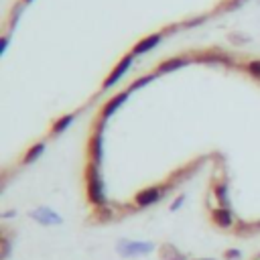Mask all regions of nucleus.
<instances>
[{"mask_svg": "<svg viewBox=\"0 0 260 260\" xmlns=\"http://www.w3.org/2000/svg\"><path fill=\"white\" fill-rule=\"evenodd\" d=\"M85 189H88V199L96 207L106 205V189H104V179L100 175V165L90 163L85 167Z\"/></svg>", "mask_w": 260, "mask_h": 260, "instance_id": "f257e3e1", "label": "nucleus"}, {"mask_svg": "<svg viewBox=\"0 0 260 260\" xmlns=\"http://www.w3.org/2000/svg\"><path fill=\"white\" fill-rule=\"evenodd\" d=\"M173 185H175L173 181H167V183H159V185H152V187L140 189V191L134 195L136 207H150V205H154V203H159L161 197H165L167 191H169Z\"/></svg>", "mask_w": 260, "mask_h": 260, "instance_id": "f03ea898", "label": "nucleus"}, {"mask_svg": "<svg viewBox=\"0 0 260 260\" xmlns=\"http://www.w3.org/2000/svg\"><path fill=\"white\" fill-rule=\"evenodd\" d=\"M154 250L152 242H134V240H122L118 242V254L124 258H134V256H142Z\"/></svg>", "mask_w": 260, "mask_h": 260, "instance_id": "7ed1b4c3", "label": "nucleus"}, {"mask_svg": "<svg viewBox=\"0 0 260 260\" xmlns=\"http://www.w3.org/2000/svg\"><path fill=\"white\" fill-rule=\"evenodd\" d=\"M132 63H134V55L132 53H128V55H124L118 63H116V67L110 71V75L104 79V83H102V92H106V90H110L114 83H118L120 79H122V75H126V71L132 67Z\"/></svg>", "mask_w": 260, "mask_h": 260, "instance_id": "20e7f679", "label": "nucleus"}, {"mask_svg": "<svg viewBox=\"0 0 260 260\" xmlns=\"http://www.w3.org/2000/svg\"><path fill=\"white\" fill-rule=\"evenodd\" d=\"M29 216L41 226H61L63 224V218L55 210H51V207H37V210L29 212Z\"/></svg>", "mask_w": 260, "mask_h": 260, "instance_id": "39448f33", "label": "nucleus"}, {"mask_svg": "<svg viewBox=\"0 0 260 260\" xmlns=\"http://www.w3.org/2000/svg\"><path fill=\"white\" fill-rule=\"evenodd\" d=\"M161 39H163V33H152V35L140 39V41L132 47L130 53H132L134 57H136V55H144V53H148V51H152L154 47H157V45L161 43Z\"/></svg>", "mask_w": 260, "mask_h": 260, "instance_id": "423d86ee", "label": "nucleus"}, {"mask_svg": "<svg viewBox=\"0 0 260 260\" xmlns=\"http://www.w3.org/2000/svg\"><path fill=\"white\" fill-rule=\"evenodd\" d=\"M128 96H130V90L120 92V94H116L114 98H110L106 106L102 108V120H108V118H110L114 112H118V110H120V106H124V104H126Z\"/></svg>", "mask_w": 260, "mask_h": 260, "instance_id": "0eeeda50", "label": "nucleus"}, {"mask_svg": "<svg viewBox=\"0 0 260 260\" xmlns=\"http://www.w3.org/2000/svg\"><path fill=\"white\" fill-rule=\"evenodd\" d=\"M102 132H104V124L100 126V130L90 140V159L96 165H100L102 163V157H104V134Z\"/></svg>", "mask_w": 260, "mask_h": 260, "instance_id": "6e6552de", "label": "nucleus"}, {"mask_svg": "<svg viewBox=\"0 0 260 260\" xmlns=\"http://www.w3.org/2000/svg\"><path fill=\"white\" fill-rule=\"evenodd\" d=\"M195 59L199 61V63H228V65H232V57L230 55H224L222 51H218V49H207V51H201V53H197L195 55Z\"/></svg>", "mask_w": 260, "mask_h": 260, "instance_id": "1a4fd4ad", "label": "nucleus"}, {"mask_svg": "<svg viewBox=\"0 0 260 260\" xmlns=\"http://www.w3.org/2000/svg\"><path fill=\"white\" fill-rule=\"evenodd\" d=\"M212 220L218 228H234V216H232V210L230 207H214L212 210Z\"/></svg>", "mask_w": 260, "mask_h": 260, "instance_id": "9d476101", "label": "nucleus"}, {"mask_svg": "<svg viewBox=\"0 0 260 260\" xmlns=\"http://www.w3.org/2000/svg\"><path fill=\"white\" fill-rule=\"evenodd\" d=\"M189 63V57H171V59H165L163 63H159L157 65V73H171V71H175V69H181V67H185Z\"/></svg>", "mask_w": 260, "mask_h": 260, "instance_id": "9b49d317", "label": "nucleus"}, {"mask_svg": "<svg viewBox=\"0 0 260 260\" xmlns=\"http://www.w3.org/2000/svg\"><path fill=\"white\" fill-rule=\"evenodd\" d=\"M73 120H75V114H63L59 120L53 122V126H51V134H53V136H59L61 132H65V130L73 124Z\"/></svg>", "mask_w": 260, "mask_h": 260, "instance_id": "f8f14e48", "label": "nucleus"}, {"mask_svg": "<svg viewBox=\"0 0 260 260\" xmlns=\"http://www.w3.org/2000/svg\"><path fill=\"white\" fill-rule=\"evenodd\" d=\"M43 152H45V142H35V144L27 150L25 157H23V165H31V163L39 161Z\"/></svg>", "mask_w": 260, "mask_h": 260, "instance_id": "ddd939ff", "label": "nucleus"}, {"mask_svg": "<svg viewBox=\"0 0 260 260\" xmlns=\"http://www.w3.org/2000/svg\"><path fill=\"white\" fill-rule=\"evenodd\" d=\"M161 260H187V256L183 252H179V248H175L173 244H163L161 246Z\"/></svg>", "mask_w": 260, "mask_h": 260, "instance_id": "4468645a", "label": "nucleus"}, {"mask_svg": "<svg viewBox=\"0 0 260 260\" xmlns=\"http://www.w3.org/2000/svg\"><path fill=\"white\" fill-rule=\"evenodd\" d=\"M214 195L220 203V207H230V197H228V183L226 181H220L214 185Z\"/></svg>", "mask_w": 260, "mask_h": 260, "instance_id": "2eb2a0df", "label": "nucleus"}, {"mask_svg": "<svg viewBox=\"0 0 260 260\" xmlns=\"http://www.w3.org/2000/svg\"><path fill=\"white\" fill-rule=\"evenodd\" d=\"M152 79H154V73H146V75H142V77H138L136 81H132L128 90H130V92H134V90H140V88H144V85H148V83H150Z\"/></svg>", "mask_w": 260, "mask_h": 260, "instance_id": "dca6fc26", "label": "nucleus"}, {"mask_svg": "<svg viewBox=\"0 0 260 260\" xmlns=\"http://www.w3.org/2000/svg\"><path fill=\"white\" fill-rule=\"evenodd\" d=\"M246 3H248V0H224V5H222L220 9H222V11H226V13H232V11L242 9Z\"/></svg>", "mask_w": 260, "mask_h": 260, "instance_id": "f3484780", "label": "nucleus"}, {"mask_svg": "<svg viewBox=\"0 0 260 260\" xmlns=\"http://www.w3.org/2000/svg\"><path fill=\"white\" fill-rule=\"evenodd\" d=\"M0 244H3V252H0V260H7L11 254V240L7 238V232H3V238H0Z\"/></svg>", "mask_w": 260, "mask_h": 260, "instance_id": "a211bd4d", "label": "nucleus"}, {"mask_svg": "<svg viewBox=\"0 0 260 260\" xmlns=\"http://www.w3.org/2000/svg\"><path fill=\"white\" fill-rule=\"evenodd\" d=\"M228 39H230L232 45H244V43H250L252 41L248 35H242V33H232Z\"/></svg>", "mask_w": 260, "mask_h": 260, "instance_id": "6ab92c4d", "label": "nucleus"}, {"mask_svg": "<svg viewBox=\"0 0 260 260\" xmlns=\"http://www.w3.org/2000/svg\"><path fill=\"white\" fill-rule=\"evenodd\" d=\"M246 71H248L252 77L260 79V59H254V61H250V63L246 65Z\"/></svg>", "mask_w": 260, "mask_h": 260, "instance_id": "aec40b11", "label": "nucleus"}, {"mask_svg": "<svg viewBox=\"0 0 260 260\" xmlns=\"http://www.w3.org/2000/svg\"><path fill=\"white\" fill-rule=\"evenodd\" d=\"M254 230H258V226H250V224H238L236 226V234L238 236H250Z\"/></svg>", "mask_w": 260, "mask_h": 260, "instance_id": "412c9836", "label": "nucleus"}, {"mask_svg": "<svg viewBox=\"0 0 260 260\" xmlns=\"http://www.w3.org/2000/svg\"><path fill=\"white\" fill-rule=\"evenodd\" d=\"M205 19L207 17H197V19H189V21H185L181 27L183 29H193V27H199V25H203L205 23Z\"/></svg>", "mask_w": 260, "mask_h": 260, "instance_id": "4be33fe9", "label": "nucleus"}, {"mask_svg": "<svg viewBox=\"0 0 260 260\" xmlns=\"http://www.w3.org/2000/svg\"><path fill=\"white\" fill-rule=\"evenodd\" d=\"M21 11H23V7H19V9H15V11H13V15H11V21H9L11 29L15 27V23H19V19H21Z\"/></svg>", "mask_w": 260, "mask_h": 260, "instance_id": "5701e85b", "label": "nucleus"}, {"mask_svg": "<svg viewBox=\"0 0 260 260\" xmlns=\"http://www.w3.org/2000/svg\"><path fill=\"white\" fill-rule=\"evenodd\" d=\"M224 256H226V260H238L240 258V250H236V248L234 250H226Z\"/></svg>", "mask_w": 260, "mask_h": 260, "instance_id": "b1692460", "label": "nucleus"}, {"mask_svg": "<svg viewBox=\"0 0 260 260\" xmlns=\"http://www.w3.org/2000/svg\"><path fill=\"white\" fill-rule=\"evenodd\" d=\"M183 201H185V195H179L175 201H173V205H171V212H177L179 210V207L183 205Z\"/></svg>", "mask_w": 260, "mask_h": 260, "instance_id": "393cba45", "label": "nucleus"}, {"mask_svg": "<svg viewBox=\"0 0 260 260\" xmlns=\"http://www.w3.org/2000/svg\"><path fill=\"white\" fill-rule=\"evenodd\" d=\"M9 39H11V35H3V41H0V53H5V51H7Z\"/></svg>", "mask_w": 260, "mask_h": 260, "instance_id": "a878e982", "label": "nucleus"}, {"mask_svg": "<svg viewBox=\"0 0 260 260\" xmlns=\"http://www.w3.org/2000/svg\"><path fill=\"white\" fill-rule=\"evenodd\" d=\"M23 3H25V5H31V3H33V0H23Z\"/></svg>", "mask_w": 260, "mask_h": 260, "instance_id": "bb28decb", "label": "nucleus"}, {"mask_svg": "<svg viewBox=\"0 0 260 260\" xmlns=\"http://www.w3.org/2000/svg\"><path fill=\"white\" fill-rule=\"evenodd\" d=\"M197 260H214V258H197Z\"/></svg>", "mask_w": 260, "mask_h": 260, "instance_id": "cd10ccee", "label": "nucleus"}, {"mask_svg": "<svg viewBox=\"0 0 260 260\" xmlns=\"http://www.w3.org/2000/svg\"><path fill=\"white\" fill-rule=\"evenodd\" d=\"M254 260H260V254H258V256H256V258H254Z\"/></svg>", "mask_w": 260, "mask_h": 260, "instance_id": "c85d7f7f", "label": "nucleus"}, {"mask_svg": "<svg viewBox=\"0 0 260 260\" xmlns=\"http://www.w3.org/2000/svg\"><path fill=\"white\" fill-rule=\"evenodd\" d=\"M256 226H258V230H260V222H258V224H256Z\"/></svg>", "mask_w": 260, "mask_h": 260, "instance_id": "c756f323", "label": "nucleus"}]
</instances>
